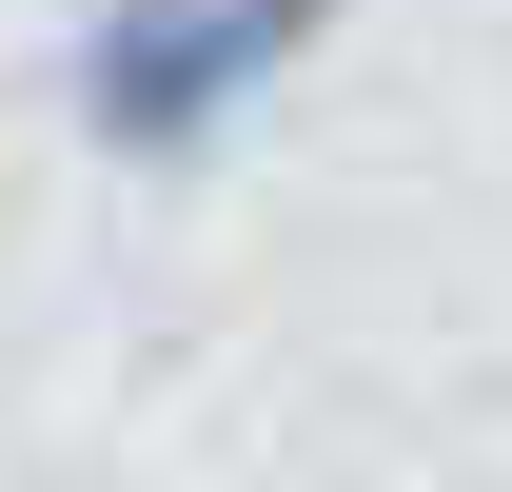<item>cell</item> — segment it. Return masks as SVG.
<instances>
[{"instance_id": "cell-1", "label": "cell", "mask_w": 512, "mask_h": 492, "mask_svg": "<svg viewBox=\"0 0 512 492\" xmlns=\"http://www.w3.org/2000/svg\"><path fill=\"white\" fill-rule=\"evenodd\" d=\"M316 20L335 0H119V20L79 40V119L119 138V158H158V138L237 119L276 60H316Z\"/></svg>"}]
</instances>
